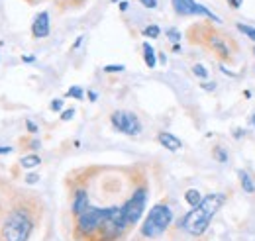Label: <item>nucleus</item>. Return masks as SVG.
Returning a JSON list of instances; mask_svg holds the SVG:
<instances>
[{
  "label": "nucleus",
  "instance_id": "obj_1",
  "mask_svg": "<svg viewBox=\"0 0 255 241\" xmlns=\"http://www.w3.org/2000/svg\"><path fill=\"white\" fill-rule=\"evenodd\" d=\"M224 202H226V194L224 192H212V194L204 196L202 202L196 208H192L191 212H187L183 216L181 228L192 238H200L210 228L212 218L218 214V210L224 206Z\"/></svg>",
  "mask_w": 255,
  "mask_h": 241
},
{
  "label": "nucleus",
  "instance_id": "obj_2",
  "mask_svg": "<svg viewBox=\"0 0 255 241\" xmlns=\"http://www.w3.org/2000/svg\"><path fill=\"white\" fill-rule=\"evenodd\" d=\"M33 224L35 222L28 210H10L0 226V241H28L33 232Z\"/></svg>",
  "mask_w": 255,
  "mask_h": 241
},
{
  "label": "nucleus",
  "instance_id": "obj_3",
  "mask_svg": "<svg viewBox=\"0 0 255 241\" xmlns=\"http://www.w3.org/2000/svg\"><path fill=\"white\" fill-rule=\"evenodd\" d=\"M171 222H173V210L167 204H155L141 226V236L147 240H155L167 232Z\"/></svg>",
  "mask_w": 255,
  "mask_h": 241
},
{
  "label": "nucleus",
  "instance_id": "obj_4",
  "mask_svg": "<svg viewBox=\"0 0 255 241\" xmlns=\"http://www.w3.org/2000/svg\"><path fill=\"white\" fill-rule=\"evenodd\" d=\"M106 216V208H95V206H89V210L83 212L79 218H77V236L79 238H85L89 241H95L96 234L102 226V220Z\"/></svg>",
  "mask_w": 255,
  "mask_h": 241
},
{
  "label": "nucleus",
  "instance_id": "obj_5",
  "mask_svg": "<svg viewBox=\"0 0 255 241\" xmlns=\"http://www.w3.org/2000/svg\"><path fill=\"white\" fill-rule=\"evenodd\" d=\"M145 204H147V190L145 188H137L126 200V204L122 206V214H124L129 228L139 222V218L143 216V210H145Z\"/></svg>",
  "mask_w": 255,
  "mask_h": 241
},
{
  "label": "nucleus",
  "instance_id": "obj_6",
  "mask_svg": "<svg viewBox=\"0 0 255 241\" xmlns=\"http://www.w3.org/2000/svg\"><path fill=\"white\" fill-rule=\"evenodd\" d=\"M110 123L114 125V129H118L120 133L126 135H137L141 131V121L133 112L128 110H116L110 114Z\"/></svg>",
  "mask_w": 255,
  "mask_h": 241
},
{
  "label": "nucleus",
  "instance_id": "obj_7",
  "mask_svg": "<svg viewBox=\"0 0 255 241\" xmlns=\"http://www.w3.org/2000/svg\"><path fill=\"white\" fill-rule=\"evenodd\" d=\"M173 2V8L179 16H206L214 22H222L220 16H216L212 10H208L204 4H198L196 0H171Z\"/></svg>",
  "mask_w": 255,
  "mask_h": 241
},
{
  "label": "nucleus",
  "instance_id": "obj_8",
  "mask_svg": "<svg viewBox=\"0 0 255 241\" xmlns=\"http://www.w3.org/2000/svg\"><path fill=\"white\" fill-rule=\"evenodd\" d=\"M49 14L43 10V12H39L37 16H35V20H33L32 24V35L35 39H43V37H47L49 35Z\"/></svg>",
  "mask_w": 255,
  "mask_h": 241
},
{
  "label": "nucleus",
  "instance_id": "obj_9",
  "mask_svg": "<svg viewBox=\"0 0 255 241\" xmlns=\"http://www.w3.org/2000/svg\"><path fill=\"white\" fill-rule=\"evenodd\" d=\"M89 194L85 192V190H77L75 192V196H73V204H71V212H73V216L75 218H79L83 212L89 210Z\"/></svg>",
  "mask_w": 255,
  "mask_h": 241
},
{
  "label": "nucleus",
  "instance_id": "obj_10",
  "mask_svg": "<svg viewBox=\"0 0 255 241\" xmlns=\"http://www.w3.org/2000/svg\"><path fill=\"white\" fill-rule=\"evenodd\" d=\"M157 141H159L165 149H169V151H179L183 147V141H181L177 135L169 133V131H161L159 135H157Z\"/></svg>",
  "mask_w": 255,
  "mask_h": 241
},
{
  "label": "nucleus",
  "instance_id": "obj_11",
  "mask_svg": "<svg viewBox=\"0 0 255 241\" xmlns=\"http://www.w3.org/2000/svg\"><path fill=\"white\" fill-rule=\"evenodd\" d=\"M210 47L220 55V57H224V59H228L230 57V49H228V45L224 43V39L220 37V35H210Z\"/></svg>",
  "mask_w": 255,
  "mask_h": 241
},
{
  "label": "nucleus",
  "instance_id": "obj_12",
  "mask_svg": "<svg viewBox=\"0 0 255 241\" xmlns=\"http://www.w3.org/2000/svg\"><path fill=\"white\" fill-rule=\"evenodd\" d=\"M238 177H240V184H242V188L246 190V194H254L255 182H254V179H252V175H250L248 171H240Z\"/></svg>",
  "mask_w": 255,
  "mask_h": 241
},
{
  "label": "nucleus",
  "instance_id": "obj_13",
  "mask_svg": "<svg viewBox=\"0 0 255 241\" xmlns=\"http://www.w3.org/2000/svg\"><path fill=\"white\" fill-rule=\"evenodd\" d=\"M143 47V61H145V65L149 67V69H155V65H157V57H155V49L151 47V43H143L141 45Z\"/></svg>",
  "mask_w": 255,
  "mask_h": 241
},
{
  "label": "nucleus",
  "instance_id": "obj_14",
  "mask_svg": "<svg viewBox=\"0 0 255 241\" xmlns=\"http://www.w3.org/2000/svg\"><path fill=\"white\" fill-rule=\"evenodd\" d=\"M185 202H187L191 208H196V206L202 202V194H200L196 188H189V190L185 192Z\"/></svg>",
  "mask_w": 255,
  "mask_h": 241
},
{
  "label": "nucleus",
  "instance_id": "obj_15",
  "mask_svg": "<svg viewBox=\"0 0 255 241\" xmlns=\"http://www.w3.org/2000/svg\"><path fill=\"white\" fill-rule=\"evenodd\" d=\"M39 163H41L39 155H26V157L20 159V165H22L24 169H33V167H37Z\"/></svg>",
  "mask_w": 255,
  "mask_h": 241
},
{
  "label": "nucleus",
  "instance_id": "obj_16",
  "mask_svg": "<svg viewBox=\"0 0 255 241\" xmlns=\"http://www.w3.org/2000/svg\"><path fill=\"white\" fill-rule=\"evenodd\" d=\"M192 73H194V77H198V79H208V69H206L204 65H194V67H192Z\"/></svg>",
  "mask_w": 255,
  "mask_h": 241
},
{
  "label": "nucleus",
  "instance_id": "obj_17",
  "mask_svg": "<svg viewBox=\"0 0 255 241\" xmlns=\"http://www.w3.org/2000/svg\"><path fill=\"white\" fill-rule=\"evenodd\" d=\"M159 33H161V30H159V26H147L145 30H143V35L145 37H151V39H155V37H159Z\"/></svg>",
  "mask_w": 255,
  "mask_h": 241
},
{
  "label": "nucleus",
  "instance_id": "obj_18",
  "mask_svg": "<svg viewBox=\"0 0 255 241\" xmlns=\"http://www.w3.org/2000/svg\"><path fill=\"white\" fill-rule=\"evenodd\" d=\"M238 30L242 31V33H246L252 41H255V28H252V26H246V24H238Z\"/></svg>",
  "mask_w": 255,
  "mask_h": 241
},
{
  "label": "nucleus",
  "instance_id": "obj_19",
  "mask_svg": "<svg viewBox=\"0 0 255 241\" xmlns=\"http://www.w3.org/2000/svg\"><path fill=\"white\" fill-rule=\"evenodd\" d=\"M67 96H73V98H77V100H83L85 98V92L81 87H71L69 91H67Z\"/></svg>",
  "mask_w": 255,
  "mask_h": 241
},
{
  "label": "nucleus",
  "instance_id": "obj_20",
  "mask_svg": "<svg viewBox=\"0 0 255 241\" xmlns=\"http://www.w3.org/2000/svg\"><path fill=\"white\" fill-rule=\"evenodd\" d=\"M214 159H218L220 163H228V153H226V149L224 147H214Z\"/></svg>",
  "mask_w": 255,
  "mask_h": 241
},
{
  "label": "nucleus",
  "instance_id": "obj_21",
  "mask_svg": "<svg viewBox=\"0 0 255 241\" xmlns=\"http://www.w3.org/2000/svg\"><path fill=\"white\" fill-rule=\"evenodd\" d=\"M124 69V65H104V73H122Z\"/></svg>",
  "mask_w": 255,
  "mask_h": 241
},
{
  "label": "nucleus",
  "instance_id": "obj_22",
  "mask_svg": "<svg viewBox=\"0 0 255 241\" xmlns=\"http://www.w3.org/2000/svg\"><path fill=\"white\" fill-rule=\"evenodd\" d=\"M167 37H169L171 41H175V43H177V41L181 39V33H179L177 28H169V30H167Z\"/></svg>",
  "mask_w": 255,
  "mask_h": 241
},
{
  "label": "nucleus",
  "instance_id": "obj_23",
  "mask_svg": "<svg viewBox=\"0 0 255 241\" xmlns=\"http://www.w3.org/2000/svg\"><path fill=\"white\" fill-rule=\"evenodd\" d=\"M49 108H51L53 112H59V110H63V100H61V98H55V100H51Z\"/></svg>",
  "mask_w": 255,
  "mask_h": 241
},
{
  "label": "nucleus",
  "instance_id": "obj_24",
  "mask_svg": "<svg viewBox=\"0 0 255 241\" xmlns=\"http://www.w3.org/2000/svg\"><path fill=\"white\" fill-rule=\"evenodd\" d=\"M73 116H75V108H69V110H63V112H61V120L63 121H69Z\"/></svg>",
  "mask_w": 255,
  "mask_h": 241
},
{
  "label": "nucleus",
  "instance_id": "obj_25",
  "mask_svg": "<svg viewBox=\"0 0 255 241\" xmlns=\"http://www.w3.org/2000/svg\"><path fill=\"white\" fill-rule=\"evenodd\" d=\"M26 127H28V131H30V133H37V131H39V127H37L32 120H26Z\"/></svg>",
  "mask_w": 255,
  "mask_h": 241
},
{
  "label": "nucleus",
  "instance_id": "obj_26",
  "mask_svg": "<svg viewBox=\"0 0 255 241\" xmlns=\"http://www.w3.org/2000/svg\"><path fill=\"white\" fill-rule=\"evenodd\" d=\"M37 181H39V175H35V173H30V175L26 177V182H28V184H35Z\"/></svg>",
  "mask_w": 255,
  "mask_h": 241
},
{
  "label": "nucleus",
  "instance_id": "obj_27",
  "mask_svg": "<svg viewBox=\"0 0 255 241\" xmlns=\"http://www.w3.org/2000/svg\"><path fill=\"white\" fill-rule=\"evenodd\" d=\"M145 8H157V0H139Z\"/></svg>",
  "mask_w": 255,
  "mask_h": 241
},
{
  "label": "nucleus",
  "instance_id": "obj_28",
  "mask_svg": "<svg viewBox=\"0 0 255 241\" xmlns=\"http://www.w3.org/2000/svg\"><path fill=\"white\" fill-rule=\"evenodd\" d=\"M200 87H202V91H206V92H212L214 89H216V85H214V83H202Z\"/></svg>",
  "mask_w": 255,
  "mask_h": 241
},
{
  "label": "nucleus",
  "instance_id": "obj_29",
  "mask_svg": "<svg viewBox=\"0 0 255 241\" xmlns=\"http://www.w3.org/2000/svg\"><path fill=\"white\" fill-rule=\"evenodd\" d=\"M228 4H230V6L234 8V10H238V8H240V6L244 4V0H228Z\"/></svg>",
  "mask_w": 255,
  "mask_h": 241
},
{
  "label": "nucleus",
  "instance_id": "obj_30",
  "mask_svg": "<svg viewBox=\"0 0 255 241\" xmlns=\"http://www.w3.org/2000/svg\"><path fill=\"white\" fill-rule=\"evenodd\" d=\"M22 61H24V63H33V61H35V57H33V55H24V57H22Z\"/></svg>",
  "mask_w": 255,
  "mask_h": 241
},
{
  "label": "nucleus",
  "instance_id": "obj_31",
  "mask_svg": "<svg viewBox=\"0 0 255 241\" xmlns=\"http://www.w3.org/2000/svg\"><path fill=\"white\" fill-rule=\"evenodd\" d=\"M83 37H85V35H79V37H77V41H75V45H73V49H77V47H79V45L83 43Z\"/></svg>",
  "mask_w": 255,
  "mask_h": 241
},
{
  "label": "nucleus",
  "instance_id": "obj_32",
  "mask_svg": "<svg viewBox=\"0 0 255 241\" xmlns=\"http://www.w3.org/2000/svg\"><path fill=\"white\" fill-rule=\"evenodd\" d=\"M128 6H129V4H128L126 0H122V2H120V6H118V8H120V10H122V12H126V10H128Z\"/></svg>",
  "mask_w": 255,
  "mask_h": 241
},
{
  "label": "nucleus",
  "instance_id": "obj_33",
  "mask_svg": "<svg viewBox=\"0 0 255 241\" xmlns=\"http://www.w3.org/2000/svg\"><path fill=\"white\" fill-rule=\"evenodd\" d=\"M12 153V147H0V155H8Z\"/></svg>",
  "mask_w": 255,
  "mask_h": 241
},
{
  "label": "nucleus",
  "instance_id": "obj_34",
  "mask_svg": "<svg viewBox=\"0 0 255 241\" xmlns=\"http://www.w3.org/2000/svg\"><path fill=\"white\" fill-rule=\"evenodd\" d=\"M89 98H91V100H96V98H98V94H96L95 91H89Z\"/></svg>",
  "mask_w": 255,
  "mask_h": 241
},
{
  "label": "nucleus",
  "instance_id": "obj_35",
  "mask_svg": "<svg viewBox=\"0 0 255 241\" xmlns=\"http://www.w3.org/2000/svg\"><path fill=\"white\" fill-rule=\"evenodd\" d=\"M234 135H236V137H242V135H244V129H236V133H234Z\"/></svg>",
  "mask_w": 255,
  "mask_h": 241
},
{
  "label": "nucleus",
  "instance_id": "obj_36",
  "mask_svg": "<svg viewBox=\"0 0 255 241\" xmlns=\"http://www.w3.org/2000/svg\"><path fill=\"white\" fill-rule=\"evenodd\" d=\"M159 61H161V63H165V61H167V57H165L163 53H159Z\"/></svg>",
  "mask_w": 255,
  "mask_h": 241
},
{
  "label": "nucleus",
  "instance_id": "obj_37",
  "mask_svg": "<svg viewBox=\"0 0 255 241\" xmlns=\"http://www.w3.org/2000/svg\"><path fill=\"white\" fill-rule=\"evenodd\" d=\"M252 125L255 127V114H252Z\"/></svg>",
  "mask_w": 255,
  "mask_h": 241
},
{
  "label": "nucleus",
  "instance_id": "obj_38",
  "mask_svg": "<svg viewBox=\"0 0 255 241\" xmlns=\"http://www.w3.org/2000/svg\"><path fill=\"white\" fill-rule=\"evenodd\" d=\"M110 2H114V4H120V2H122V0H110Z\"/></svg>",
  "mask_w": 255,
  "mask_h": 241
},
{
  "label": "nucleus",
  "instance_id": "obj_39",
  "mask_svg": "<svg viewBox=\"0 0 255 241\" xmlns=\"http://www.w3.org/2000/svg\"><path fill=\"white\" fill-rule=\"evenodd\" d=\"M254 55H255V47H254Z\"/></svg>",
  "mask_w": 255,
  "mask_h": 241
}]
</instances>
